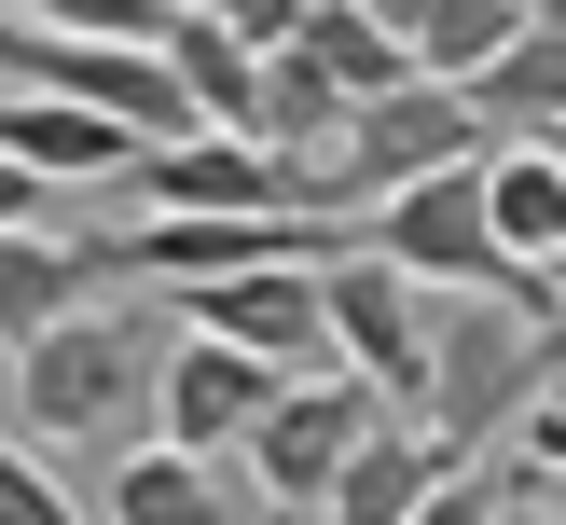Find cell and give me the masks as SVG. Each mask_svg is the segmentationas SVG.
<instances>
[{"instance_id":"cell-4","label":"cell","mask_w":566,"mask_h":525,"mask_svg":"<svg viewBox=\"0 0 566 525\" xmlns=\"http://www.w3.org/2000/svg\"><path fill=\"white\" fill-rule=\"evenodd\" d=\"M401 414V387H374L359 359H318V374H291L263 401V429L235 442L249 456V484H263V512H332V470L359 456V442Z\"/></svg>"},{"instance_id":"cell-21","label":"cell","mask_w":566,"mask_h":525,"mask_svg":"<svg viewBox=\"0 0 566 525\" xmlns=\"http://www.w3.org/2000/svg\"><path fill=\"white\" fill-rule=\"evenodd\" d=\"M553 318H566V263H553Z\"/></svg>"},{"instance_id":"cell-16","label":"cell","mask_w":566,"mask_h":525,"mask_svg":"<svg viewBox=\"0 0 566 525\" xmlns=\"http://www.w3.org/2000/svg\"><path fill=\"white\" fill-rule=\"evenodd\" d=\"M539 14V0H429V28H415V55L429 70H457V83H484L497 55H512V28Z\"/></svg>"},{"instance_id":"cell-7","label":"cell","mask_w":566,"mask_h":525,"mask_svg":"<svg viewBox=\"0 0 566 525\" xmlns=\"http://www.w3.org/2000/svg\"><path fill=\"white\" fill-rule=\"evenodd\" d=\"M180 318H208V332H235V346H263L276 374L346 359V346H332V276H318V263H235V276H193Z\"/></svg>"},{"instance_id":"cell-1","label":"cell","mask_w":566,"mask_h":525,"mask_svg":"<svg viewBox=\"0 0 566 525\" xmlns=\"http://www.w3.org/2000/svg\"><path fill=\"white\" fill-rule=\"evenodd\" d=\"M553 346H566V318L553 304H525V291H442L429 304V429L457 442V456H484L497 429H525V401L553 387Z\"/></svg>"},{"instance_id":"cell-11","label":"cell","mask_w":566,"mask_h":525,"mask_svg":"<svg viewBox=\"0 0 566 525\" xmlns=\"http://www.w3.org/2000/svg\"><path fill=\"white\" fill-rule=\"evenodd\" d=\"M83 291H97V235H42V221H0V359H14L28 332H55Z\"/></svg>"},{"instance_id":"cell-8","label":"cell","mask_w":566,"mask_h":525,"mask_svg":"<svg viewBox=\"0 0 566 525\" xmlns=\"http://www.w3.org/2000/svg\"><path fill=\"white\" fill-rule=\"evenodd\" d=\"M276 359L263 346H235V332H208V318H180V346H166V387H153V414H166V442H208V456H235L249 429H263V401H276Z\"/></svg>"},{"instance_id":"cell-6","label":"cell","mask_w":566,"mask_h":525,"mask_svg":"<svg viewBox=\"0 0 566 525\" xmlns=\"http://www.w3.org/2000/svg\"><path fill=\"white\" fill-rule=\"evenodd\" d=\"M318 276H332V346H346V359H359L374 387L429 401V304H415L429 276H401V263H387L374 235H346V249H332Z\"/></svg>"},{"instance_id":"cell-14","label":"cell","mask_w":566,"mask_h":525,"mask_svg":"<svg viewBox=\"0 0 566 525\" xmlns=\"http://www.w3.org/2000/svg\"><path fill=\"white\" fill-rule=\"evenodd\" d=\"M166 55H180V83H193V111H208V125H263V42H235L208 0H180V14H166Z\"/></svg>"},{"instance_id":"cell-15","label":"cell","mask_w":566,"mask_h":525,"mask_svg":"<svg viewBox=\"0 0 566 525\" xmlns=\"http://www.w3.org/2000/svg\"><path fill=\"white\" fill-rule=\"evenodd\" d=\"M346 125H359L346 70H332L318 42H276L263 55V138H291V153H346Z\"/></svg>"},{"instance_id":"cell-19","label":"cell","mask_w":566,"mask_h":525,"mask_svg":"<svg viewBox=\"0 0 566 525\" xmlns=\"http://www.w3.org/2000/svg\"><path fill=\"white\" fill-rule=\"evenodd\" d=\"M208 14L235 28V42H263V55H276V42H291V28H304V0H208Z\"/></svg>"},{"instance_id":"cell-20","label":"cell","mask_w":566,"mask_h":525,"mask_svg":"<svg viewBox=\"0 0 566 525\" xmlns=\"http://www.w3.org/2000/svg\"><path fill=\"white\" fill-rule=\"evenodd\" d=\"M42 193H55V166H28L14 138H0V221H42Z\"/></svg>"},{"instance_id":"cell-2","label":"cell","mask_w":566,"mask_h":525,"mask_svg":"<svg viewBox=\"0 0 566 525\" xmlns=\"http://www.w3.org/2000/svg\"><path fill=\"white\" fill-rule=\"evenodd\" d=\"M14 429L42 442H125V414L166 387V332L153 318H97V304H70L55 332H28L14 346Z\"/></svg>"},{"instance_id":"cell-13","label":"cell","mask_w":566,"mask_h":525,"mask_svg":"<svg viewBox=\"0 0 566 525\" xmlns=\"http://www.w3.org/2000/svg\"><path fill=\"white\" fill-rule=\"evenodd\" d=\"M484 111H497V138H566V0H539L512 28V55L484 70Z\"/></svg>"},{"instance_id":"cell-5","label":"cell","mask_w":566,"mask_h":525,"mask_svg":"<svg viewBox=\"0 0 566 525\" xmlns=\"http://www.w3.org/2000/svg\"><path fill=\"white\" fill-rule=\"evenodd\" d=\"M457 153H497L484 83H457V70H401L387 97H359V125H346V180H359V193L429 180V166H457Z\"/></svg>"},{"instance_id":"cell-18","label":"cell","mask_w":566,"mask_h":525,"mask_svg":"<svg viewBox=\"0 0 566 525\" xmlns=\"http://www.w3.org/2000/svg\"><path fill=\"white\" fill-rule=\"evenodd\" d=\"M70 512H97V497H70L55 470H28L14 442H0V525H70Z\"/></svg>"},{"instance_id":"cell-10","label":"cell","mask_w":566,"mask_h":525,"mask_svg":"<svg viewBox=\"0 0 566 525\" xmlns=\"http://www.w3.org/2000/svg\"><path fill=\"white\" fill-rule=\"evenodd\" d=\"M442 470H457V442H442L429 414H387V429L359 442L346 470H332V512H346V525H415Z\"/></svg>"},{"instance_id":"cell-3","label":"cell","mask_w":566,"mask_h":525,"mask_svg":"<svg viewBox=\"0 0 566 525\" xmlns=\"http://www.w3.org/2000/svg\"><path fill=\"white\" fill-rule=\"evenodd\" d=\"M359 235H374L401 276H429V291H525V304H553V263H525V249L497 235V208H484V153L359 193Z\"/></svg>"},{"instance_id":"cell-9","label":"cell","mask_w":566,"mask_h":525,"mask_svg":"<svg viewBox=\"0 0 566 525\" xmlns=\"http://www.w3.org/2000/svg\"><path fill=\"white\" fill-rule=\"evenodd\" d=\"M97 512L111 525H221V512H263V484L221 470L208 442H138V456L97 470Z\"/></svg>"},{"instance_id":"cell-17","label":"cell","mask_w":566,"mask_h":525,"mask_svg":"<svg viewBox=\"0 0 566 525\" xmlns=\"http://www.w3.org/2000/svg\"><path fill=\"white\" fill-rule=\"evenodd\" d=\"M14 14H42V28H111V42H166L180 0H14Z\"/></svg>"},{"instance_id":"cell-12","label":"cell","mask_w":566,"mask_h":525,"mask_svg":"<svg viewBox=\"0 0 566 525\" xmlns=\"http://www.w3.org/2000/svg\"><path fill=\"white\" fill-rule=\"evenodd\" d=\"M484 208L525 263H566V138H497L484 153Z\"/></svg>"}]
</instances>
